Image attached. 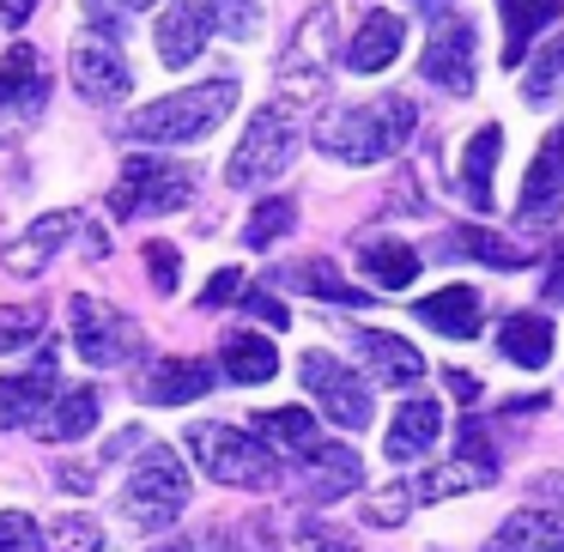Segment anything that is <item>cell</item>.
Wrapping results in <instances>:
<instances>
[{
  "label": "cell",
  "mask_w": 564,
  "mask_h": 552,
  "mask_svg": "<svg viewBox=\"0 0 564 552\" xmlns=\"http://www.w3.org/2000/svg\"><path fill=\"white\" fill-rule=\"evenodd\" d=\"M0 552H43V528L25 510H0Z\"/></svg>",
  "instance_id": "39"
},
{
  "label": "cell",
  "mask_w": 564,
  "mask_h": 552,
  "mask_svg": "<svg viewBox=\"0 0 564 552\" xmlns=\"http://www.w3.org/2000/svg\"><path fill=\"white\" fill-rule=\"evenodd\" d=\"M43 322L50 316H43L37 304H0V358L31 346V340H43Z\"/></svg>",
  "instance_id": "37"
},
{
  "label": "cell",
  "mask_w": 564,
  "mask_h": 552,
  "mask_svg": "<svg viewBox=\"0 0 564 552\" xmlns=\"http://www.w3.org/2000/svg\"><path fill=\"white\" fill-rule=\"evenodd\" d=\"M486 552H564V510H510Z\"/></svg>",
  "instance_id": "22"
},
{
  "label": "cell",
  "mask_w": 564,
  "mask_h": 552,
  "mask_svg": "<svg viewBox=\"0 0 564 552\" xmlns=\"http://www.w3.org/2000/svg\"><path fill=\"white\" fill-rule=\"evenodd\" d=\"M237 304L249 310V316H261V322H273V328H292V316H285L280 304H273V297H261V292H249L243 285V297H237Z\"/></svg>",
  "instance_id": "44"
},
{
  "label": "cell",
  "mask_w": 564,
  "mask_h": 552,
  "mask_svg": "<svg viewBox=\"0 0 564 552\" xmlns=\"http://www.w3.org/2000/svg\"><path fill=\"white\" fill-rule=\"evenodd\" d=\"M449 389H455V394H462V401H474V394H479V382H474V377H467V370H449Z\"/></svg>",
  "instance_id": "47"
},
{
  "label": "cell",
  "mask_w": 564,
  "mask_h": 552,
  "mask_svg": "<svg viewBox=\"0 0 564 552\" xmlns=\"http://www.w3.org/2000/svg\"><path fill=\"white\" fill-rule=\"evenodd\" d=\"M334 55H340V13L334 7H310L292 31V50L280 62V104H316L322 79H328Z\"/></svg>",
  "instance_id": "6"
},
{
  "label": "cell",
  "mask_w": 564,
  "mask_h": 552,
  "mask_svg": "<svg viewBox=\"0 0 564 552\" xmlns=\"http://www.w3.org/2000/svg\"><path fill=\"white\" fill-rule=\"evenodd\" d=\"M292 467H297V486H304L310 504H334V498L365 486V462H358L352 450H340V443H316V450L297 455Z\"/></svg>",
  "instance_id": "17"
},
{
  "label": "cell",
  "mask_w": 564,
  "mask_h": 552,
  "mask_svg": "<svg viewBox=\"0 0 564 552\" xmlns=\"http://www.w3.org/2000/svg\"><path fill=\"white\" fill-rule=\"evenodd\" d=\"M352 346L365 358V370H377V382H394V389H413L425 377V358H419L413 340L401 334H382V328H352Z\"/></svg>",
  "instance_id": "20"
},
{
  "label": "cell",
  "mask_w": 564,
  "mask_h": 552,
  "mask_svg": "<svg viewBox=\"0 0 564 552\" xmlns=\"http://www.w3.org/2000/svg\"><path fill=\"white\" fill-rule=\"evenodd\" d=\"M159 552H195V540H171V546H159Z\"/></svg>",
  "instance_id": "50"
},
{
  "label": "cell",
  "mask_w": 564,
  "mask_h": 552,
  "mask_svg": "<svg viewBox=\"0 0 564 552\" xmlns=\"http://www.w3.org/2000/svg\"><path fill=\"white\" fill-rule=\"evenodd\" d=\"M219 370L231 382H268V377H280V353H273V340L268 334H249V328H225V340H219Z\"/></svg>",
  "instance_id": "25"
},
{
  "label": "cell",
  "mask_w": 564,
  "mask_h": 552,
  "mask_svg": "<svg viewBox=\"0 0 564 552\" xmlns=\"http://www.w3.org/2000/svg\"><path fill=\"white\" fill-rule=\"evenodd\" d=\"M122 7H134V13H147V7H164V0H122Z\"/></svg>",
  "instance_id": "51"
},
{
  "label": "cell",
  "mask_w": 564,
  "mask_h": 552,
  "mask_svg": "<svg viewBox=\"0 0 564 552\" xmlns=\"http://www.w3.org/2000/svg\"><path fill=\"white\" fill-rule=\"evenodd\" d=\"M413 128H419L413 98L389 91V98L346 104L340 116H328V122L316 128V147L328 152V159H340V164H382L413 140Z\"/></svg>",
  "instance_id": "2"
},
{
  "label": "cell",
  "mask_w": 564,
  "mask_h": 552,
  "mask_svg": "<svg viewBox=\"0 0 564 552\" xmlns=\"http://www.w3.org/2000/svg\"><path fill=\"white\" fill-rule=\"evenodd\" d=\"M297 377H304V389L322 401V413L334 419L340 431H365L370 425V389L358 370H346L340 358L328 353H304L297 358Z\"/></svg>",
  "instance_id": "10"
},
{
  "label": "cell",
  "mask_w": 564,
  "mask_h": 552,
  "mask_svg": "<svg viewBox=\"0 0 564 552\" xmlns=\"http://www.w3.org/2000/svg\"><path fill=\"white\" fill-rule=\"evenodd\" d=\"M558 147H564V128H558Z\"/></svg>",
  "instance_id": "53"
},
{
  "label": "cell",
  "mask_w": 564,
  "mask_h": 552,
  "mask_svg": "<svg viewBox=\"0 0 564 552\" xmlns=\"http://www.w3.org/2000/svg\"><path fill=\"white\" fill-rule=\"evenodd\" d=\"M74 86L86 104H122L134 91V74H128V55L110 31H86L74 43Z\"/></svg>",
  "instance_id": "11"
},
{
  "label": "cell",
  "mask_w": 564,
  "mask_h": 552,
  "mask_svg": "<svg viewBox=\"0 0 564 552\" xmlns=\"http://www.w3.org/2000/svg\"><path fill=\"white\" fill-rule=\"evenodd\" d=\"M474 55H479L474 25H467L462 13H437V19H431V43H425L419 74H425L431 86H443L449 98H467V91H474V79H479Z\"/></svg>",
  "instance_id": "9"
},
{
  "label": "cell",
  "mask_w": 564,
  "mask_h": 552,
  "mask_svg": "<svg viewBox=\"0 0 564 552\" xmlns=\"http://www.w3.org/2000/svg\"><path fill=\"white\" fill-rule=\"evenodd\" d=\"M31 13H37V0H0V25L7 31H19Z\"/></svg>",
  "instance_id": "46"
},
{
  "label": "cell",
  "mask_w": 564,
  "mask_h": 552,
  "mask_svg": "<svg viewBox=\"0 0 564 552\" xmlns=\"http://www.w3.org/2000/svg\"><path fill=\"white\" fill-rule=\"evenodd\" d=\"M98 419H104L98 389H67L62 401L50 407V419H37V437L43 443H74V437H86Z\"/></svg>",
  "instance_id": "30"
},
{
  "label": "cell",
  "mask_w": 564,
  "mask_h": 552,
  "mask_svg": "<svg viewBox=\"0 0 564 552\" xmlns=\"http://www.w3.org/2000/svg\"><path fill=\"white\" fill-rule=\"evenodd\" d=\"M297 546H304V552H358L352 540H340L334 528H322V522H310L304 534H297Z\"/></svg>",
  "instance_id": "42"
},
{
  "label": "cell",
  "mask_w": 564,
  "mask_h": 552,
  "mask_svg": "<svg viewBox=\"0 0 564 552\" xmlns=\"http://www.w3.org/2000/svg\"><path fill=\"white\" fill-rule=\"evenodd\" d=\"M213 37V0H176L159 19V62L164 67H195Z\"/></svg>",
  "instance_id": "18"
},
{
  "label": "cell",
  "mask_w": 564,
  "mask_h": 552,
  "mask_svg": "<svg viewBox=\"0 0 564 552\" xmlns=\"http://www.w3.org/2000/svg\"><path fill=\"white\" fill-rule=\"evenodd\" d=\"M43 552H104V528L98 516H50V528H43Z\"/></svg>",
  "instance_id": "35"
},
{
  "label": "cell",
  "mask_w": 564,
  "mask_h": 552,
  "mask_svg": "<svg viewBox=\"0 0 564 552\" xmlns=\"http://www.w3.org/2000/svg\"><path fill=\"white\" fill-rule=\"evenodd\" d=\"M7 140H13V122H7V104H0V147H7Z\"/></svg>",
  "instance_id": "49"
},
{
  "label": "cell",
  "mask_w": 564,
  "mask_h": 552,
  "mask_svg": "<svg viewBox=\"0 0 564 552\" xmlns=\"http://www.w3.org/2000/svg\"><path fill=\"white\" fill-rule=\"evenodd\" d=\"M564 98V31L534 50V67L522 79V104H558Z\"/></svg>",
  "instance_id": "33"
},
{
  "label": "cell",
  "mask_w": 564,
  "mask_h": 552,
  "mask_svg": "<svg viewBox=\"0 0 564 552\" xmlns=\"http://www.w3.org/2000/svg\"><path fill=\"white\" fill-rule=\"evenodd\" d=\"M401 50H406V25H401V19H394V13H370L365 25L352 31V43H346V67H352V74H382Z\"/></svg>",
  "instance_id": "24"
},
{
  "label": "cell",
  "mask_w": 564,
  "mask_h": 552,
  "mask_svg": "<svg viewBox=\"0 0 564 552\" xmlns=\"http://www.w3.org/2000/svg\"><path fill=\"white\" fill-rule=\"evenodd\" d=\"M147 268H152V292L171 297V292H176V273H183L176 249H171V243H147Z\"/></svg>",
  "instance_id": "41"
},
{
  "label": "cell",
  "mask_w": 564,
  "mask_h": 552,
  "mask_svg": "<svg viewBox=\"0 0 564 552\" xmlns=\"http://www.w3.org/2000/svg\"><path fill=\"white\" fill-rule=\"evenodd\" d=\"M188 201H195V171L171 159H152V152H134L110 188L116 219H164V213H183Z\"/></svg>",
  "instance_id": "4"
},
{
  "label": "cell",
  "mask_w": 564,
  "mask_h": 552,
  "mask_svg": "<svg viewBox=\"0 0 564 552\" xmlns=\"http://www.w3.org/2000/svg\"><path fill=\"white\" fill-rule=\"evenodd\" d=\"M273 280H280V285H292V292L322 297V304H365V292H358V285H346L340 273L328 268V261H297V268H280Z\"/></svg>",
  "instance_id": "32"
},
{
  "label": "cell",
  "mask_w": 564,
  "mask_h": 552,
  "mask_svg": "<svg viewBox=\"0 0 564 552\" xmlns=\"http://www.w3.org/2000/svg\"><path fill=\"white\" fill-rule=\"evenodd\" d=\"M558 256H564V249H558Z\"/></svg>",
  "instance_id": "54"
},
{
  "label": "cell",
  "mask_w": 564,
  "mask_h": 552,
  "mask_svg": "<svg viewBox=\"0 0 564 552\" xmlns=\"http://www.w3.org/2000/svg\"><path fill=\"white\" fill-rule=\"evenodd\" d=\"M237 297H243V273H237V268H219V280L200 292V304H237Z\"/></svg>",
  "instance_id": "43"
},
{
  "label": "cell",
  "mask_w": 564,
  "mask_h": 552,
  "mask_svg": "<svg viewBox=\"0 0 564 552\" xmlns=\"http://www.w3.org/2000/svg\"><path fill=\"white\" fill-rule=\"evenodd\" d=\"M188 455L195 467H207V479L219 486H237V491H280L285 486V455L273 450L261 431H243V425H188Z\"/></svg>",
  "instance_id": "3"
},
{
  "label": "cell",
  "mask_w": 564,
  "mask_h": 552,
  "mask_svg": "<svg viewBox=\"0 0 564 552\" xmlns=\"http://www.w3.org/2000/svg\"><path fill=\"white\" fill-rule=\"evenodd\" d=\"M55 382H62V370H55V346H43L31 370L0 377V431H19V425H31V419H43Z\"/></svg>",
  "instance_id": "16"
},
{
  "label": "cell",
  "mask_w": 564,
  "mask_h": 552,
  "mask_svg": "<svg viewBox=\"0 0 564 552\" xmlns=\"http://www.w3.org/2000/svg\"><path fill=\"white\" fill-rule=\"evenodd\" d=\"M213 31H225L231 43L261 37V0H213Z\"/></svg>",
  "instance_id": "38"
},
{
  "label": "cell",
  "mask_w": 564,
  "mask_h": 552,
  "mask_svg": "<svg viewBox=\"0 0 564 552\" xmlns=\"http://www.w3.org/2000/svg\"><path fill=\"white\" fill-rule=\"evenodd\" d=\"M419 322L437 328V334H449V340H474L479 334V292L474 285H443L437 297L419 304Z\"/></svg>",
  "instance_id": "28"
},
{
  "label": "cell",
  "mask_w": 564,
  "mask_h": 552,
  "mask_svg": "<svg viewBox=\"0 0 564 552\" xmlns=\"http://www.w3.org/2000/svg\"><path fill=\"white\" fill-rule=\"evenodd\" d=\"M419 7H425V13H431V19H437V13H449L455 0H419Z\"/></svg>",
  "instance_id": "48"
},
{
  "label": "cell",
  "mask_w": 564,
  "mask_h": 552,
  "mask_svg": "<svg viewBox=\"0 0 564 552\" xmlns=\"http://www.w3.org/2000/svg\"><path fill=\"white\" fill-rule=\"evenodd\" d=\"M0 104L25 122H37L43 104H50V74H43V55L31 43H13L0 55Z\"/></svg>",
  "instance_id": "19"
},
{
  "label": "cell",
  "mask_w": 564,
  "mask_h": 552,
  "mask_svg": "<svg viewBox=\"0 0 564 552\" xmlns=\"http://www.w3.org/2000/svg\"><path fill=\"white\" fill-rule=\"evenodd\" d=\"M292 225H297V207H292L285 195H273V201H261V207L249 213V225H243V243H249V249H273L285 231H292Z\"/></svg>",
  "instance_id": "36"
},
{
  "label": "cell",
  "mask_w": 564,
  "mask_h": 552,
  "mask_svg": "<svg viewBox=\"0 0 564 552\" xmlns=\"http://www.w3.org/2000/svg\"><path fill=\"white\" fill-rule=\"evenodd\" d=\"M74 231H79V213H67V207L43 213V219H31L19 237H7V243H0V268L19 273V280H37V273L67 249V237H74Z\"/></svg>",
  "instance_id": "14"
},
{
  "label": "cell",
  "mask_w": 564,
  "mask_h": 552,
  "mask_svg": "<svg viewBox=\"0 0 564 552\" xmlns=\"http://www.w3.org/2000/svg\"><path fill=\"white\" fill-rule=\"evenodd\" d=\"M437 437H443V407H437V401H406L401 413L389 419L382 455H389L394 467H406V462H419V455H425Z\"/></svg>",
  "instance_id": "21"
},
{
  "label": "cell",
  "mask_w": 564,
  "mask_h": 552,
  "mask_svg": "<svg viewBox=\"0 0 564 552\" xmlns=\"http://www.w3.org/2000/svg\"><path fill=\"white\" fill-rule=\"evenodd\" d=\"M479 486H498V455H491L486 431L467 425L462 443H455V455L443 467H431L425 479H419V498H455V491H479Z\"/></svg>",
  "instance_id": "13"
},
{
  "label": "cell",
  "mask_w": 564,
  "mask_h": 552,
  "mask_svg": "<svg viewBox=\"0 0 564 552\" xmlns=\"http://www.w3.org/2000/svg\"><path fill=\"white\" fill-rule=\"evenodd\" d=\"M455 256H474V261H486V268H528V249H516V243H503L498 231H491V225H462V231H455Z\"/></svg>",
  "instance_id": "34"
},
{
  "label": "cell",
  "mask_w": 564,
  "mask_h": 552,
  "mask_svg": "<svg viewBox=\"0 0 564 552\" xmlns=\"http://www.w3.org/2000/svg\"><path fill=\"white\" fill-rule=\"evenodd\" d=\"M292 159H297V116L285 104H268V110L249 116L225 176H231V188H268L273 176L292 171Z\"/></svg>",
  "instance_id": "7"
},
{
  "label": "cell",
  "mask_w": 564,
  "mask_h": 552,
  "mask_svg": "<svg viewBox=\"0 0 564 552\" xmlns=\"http://www.w3.org/2000/svg\"><path fill=\"white\" fill-rule=\"evenodd\" d=\"M406 504H413V491L389 486V491H377V498H365V522L370 528H401L406 522Z\"/></svg>",
  "instance_id": "40"
},
{
  "label": "cell",
  "mask_w": 564,
  "mask_h": 552,
  "mask_svg": "<svg viewBox=\"0 0 564 552\" xmlns=\"http://www.w3.org/2000/svg\"><path fill=\"white\" fill-rule=\"evenodd\" d=\"M67 316H74V346H79V358H86L91 370H110V365H122V358H140V328L116 304L79 292L74 304H67Z\"/></svg>",
  "instance_id": "8"
},
{
  "label": "cell",
  "mask_w": 564,
  "mask_h": 552,
  "mask_svg": "<svg viewBox=\"0 0 564 552\" xmlns=\"http://www.w3.org/2000/svg\"><path fill=\"white\" fill-rule=\"evenodd\" d=\"M231 110H237V79L213 74V79H195V86L147 104V110H134L122 134L140 140V147H200V140L219 134Z\"/></svg>",
  "instance_id": "1"
},
{
  "label": "cell",
  "mask_w": 564,
  "mask_h": 552,
  "mask_svg": "<svg viewBox=\"0 0 564 552\" xmlns=\"http://www.w3.org/2000/svg\"><path fill=\"white\" fill-rule=\"evenodd\" d=\"M213 382H219V370H213L207 358H159V365L134 382V394L147 407H195L200 394H213Z\"/></svg>",
  "instance_id": "15"
},
{
  "label": "cell",
  "mask_w": 564,
  "mask_h": 552,
  "mask_svg": "<svg viewBox=\"0 0 564 552\" xmlns=\"http://www.w3.org/2000/svg\"><path fill=\"white\" fill-rule=\"evenodd\" d=\"M358 273H370L377 292H406L419 280V249L401 237H365L358 243Z\"/></svg>",
  "instance_id": "23"
},
{
  "label": "cell",
  "mask_w": 564,
  "mask_h": 552,
  "mask_svg": "<svg viewBox=\"0 0 564 552\" xmlns=\"http://www.w3.org/2000/svg\"><path fill=\"white\" fill-rule=\"evenodd\" d=\"M546 491H564V474H558V479H546Z\"/></svg>",
  "instance_id": "52"
},
{
  "label": "cell",
  "mask_w": 564,
  "mask_h": 552,
  "mask_svg": "<svg viewBox=\"0 0 564 552\" xmlns=\"http://www.w3.org/2000/svg\"><path fill=\"white\" fill-rule=\"evenodd\" d=\"M564 213V147H558V128L540 140L534 164L522 176V201H516V225L522 231H552Z\"/></svg>",
  "instance_id": "12"
},
{
  "label": "cell",
  "mask_w": 564,
  "mask_h": 552,
  "mask_svg": "<svg viewBox=\"0 0 564 552\" xmlns=\"http://www.w3.org/2000/svg\"><path fill=\"white\" fill-rule=\"evenodd\" d=\"M498 159H503V128L486 122L462 152V195L474 213H491V171H498Z\"/></svg>",
  "instance_id": "26"
},
{
  "label": "cell",
  "mask_w": 564,
  "mask_h": 552,
  "mask_svg": "<svg viewBox=\"0 0 564 552\" xmlns=\"http://www.w3.org/2000/svg\"><path fill=\"white\" fill-rule=\"evenodd\" d=\"M498 353L510 358V365H522V370H540L552 358V322L534 316V310H516V316L498 328Z\"/></svg>",
  "instance_id": "29"
},
{
  "label": "cell",
  "mask_w": 564,
  "mask_h": 552,
  "mask_svg": "<svg viewBox=\"0 0 564 552\" xmlns=\"http://www.w3.org/2000/svg\"><path fill=\"white\" fill-rule=\"evenodd\" d=\"M183 510H188V467L176 462V450L147 443V455L134 462V474H128V486H122V516L134 528H147V534H159V528H171Z\"/></svg>",
  "instance_id": "5"
},
{
  "label": "cell",
  "mask_w": 564,
  "mask_h": 552,
  "mask_svg": "<svg viewBox=\"0 0 564 552\" xmlns=\"http://www.w3.org/2000/svg\"><path fill=\"white\" fill-rule=\"evenodd\" d=\"M256 431H261V437H268L280 455H292V462H297V455H310V450L322 443L316 419H310L304 407H268V413H256Z\"/></svg>",
  "instance_id": "31"
},
{
  "label": "cell",
  "mask_w": 564,
  "mask_h": 552,
  "mask_svg": "<svg viewBox=\"0 0 564 552\" xmlns=\"http://www.w3.org/2000/svg\"><path fill=\"white\" fill-rule=\"evenodd\" d=\"M498 13H503V67H522L534 31H546L564 13V0H498Z\"/></svg>",
  "instance_id": "27"
},
{
  "label": "cell",
  "mask_w": 564,
  "mask_h": 552,
  "mask_svg": "<svg viewBox=\"0 0 564 552\" xmlns=\"http://www.w3.org/2000/svg\"><path fill=\"white\" fill-rule=\"evenodd\" d=\"M55 479H62L67 491H91V486H98V467H91V462H62V474H55Z\"/></svg>",
  "instance_id": "45"
}]
</instances>
